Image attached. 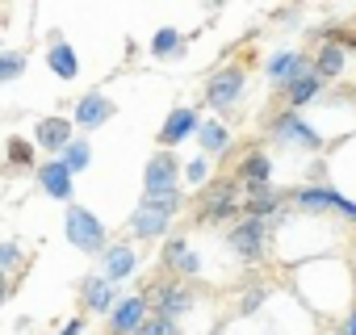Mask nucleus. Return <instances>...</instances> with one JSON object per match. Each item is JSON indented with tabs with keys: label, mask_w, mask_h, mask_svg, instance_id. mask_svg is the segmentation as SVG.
I'll return each mask as SVG.
<instances>
[{
	"label": "nucleus",
	"mask_w": 356,
	"mask_h": 335,
	"mask_svg": "<svg viewBox=\"0 0 356 335\" xmlns=\"http://www.w3.org/2000/svg\"><path fill=\"white\" fill-rule=\"evenodd\" d=\"M63 227H67V243L76 252H84V256H105L109 252V231H105V222L92 210L72 202L67 214H63Z\"/></svg>",
	"instance_id": "nucleus-1"
},
{
	"label": "nucleus",
	"mask_w": 356,
	"mask_h": 335,
	"mask_svg": "<svg viewBox=\"0 0 356 335\" xmlns=\"http://www.w3.org/2000/svg\"><path fill=\"white\" fill-rule=\"evenodd\" d=\"M289 197H293L298 210H310V214H339V218L356 222V202L343 197V193H335V189H327V185H306V189H298V193H289Z\"/></svg>",
	"instance_id": "nucleus-2"
},
{
	"label": "nucleus",
	"mask_w": 356,
	"mask_h": 335,
	"mask_svg": "<svg viewBox=\"0 0 356 335\" xmlns=\"http://www.w3.org/2000/svg\"><path fill=\"white\" fill-rule=\"evenodd\" d=\"M227 243H231V252H235L243 264H256V260H264V247H268V222L243 218L239 227L227 231Z\"/></svg>",
	"instance_id": "nucleus-3"
},
{
	"label": "nucleus",
	"mask_w": 356,
	"mask_h": 335,
	"mask_svg": "<svg viewBox=\"0 0 356 335\" xmlns=\"http://www.w3.org/2000/svg\"><path fill=\"white\" fill-rule=\"evenodd\" d=\"M147 310H151L147 293H126L109 314V335H138L143 322H147Z\"/></svg>",
	"instance_id": "nucleus-4"
},
{
	"label": "nucleus",
	"mask_w": 356,
	"mask_h": 335,
	"mask_svg": "<svg viewBox=\"0 0 356 335\" xmlns=\"http://www.w3.org/2000/svg\"><path fill=\"white\" fill-rule=\"evenodd\" d=\"M143 189L147 193H163V189H181V159L172 151H155L143 168Z\"/></svg>",
	"instance_id": "nucleus-5"
},
{
	"label": "nucleus",
	"mask_w": 356,
	"mask_h": 335,
	"mask_svg": "<svg viewBox=\"0 0 356 335\" xmlns=\"http://www.w3.org/2000/svg\"><path fill=\"white\" fill-rule=\"evenodd\" d=\"M239 193V181H218L202 193V222H218V218H231L235 210H243V202L235 197Z\"/></svg>",
	"instance_id": "nucleus-6"
},
{
	"label": "nucleus",
	"mask_w": 356,
	"mask_h": 335,
	"mask_svg": "<svg viewBox=\"0 0 356 335\" xmlns=\"http://www.w3.org/2000/svg\"><path fill=\"white\" fill-rule=\"evenodd\" d=\"M202 130V117H197V109H189V105H176L168 117H163V126H159V147L163 151H172L176 142H185V138H193Z\"/></svg>",
	"instance_id": "nucleus-7"
},
{
	"label": "nucleus",
	"mask_w": 356,
	"mask_h": 335,
	"mask_svg": "<svg viewBox=\"0 0 356 335\" xmlns=\"http://www.w3.org/2000/svg\"><path fill=\"white\" fill-rule=\"evenodd\" d=\"M243 84H248L243 67H222V72L210 76V84H206V101H210L214 109H231V105L243 97Z\"/></svg>",
	"instance_id": "nucleus-8"
},
{
	"label": "nucleus",
	"mask_w": 356,
	"mask_h": 335,
	"mask_svg": "<svg viewBox=\"0 0 356 335\" xmlns=\"http://www.w3.org/2000/svg\"><path fill=\"white\" fill-rule=\"evenodd\" d=\"M113 113H118V105H113V101H109L105 92H84V97L76 101V113H72V126L88 134V130H101V126H105V122H109Z\"/></svg>",
	"instance_id": "nucleus-9"
},
{
	"label": "nucleus",
	"mask_w": 356,
	"mask_h": 335,
	"mask_svg": "<svg viewBox=\"0 0 356 335\" xmlns=\"http://www.w3.org/2000/svg\"><path fill=\"white\" fill-rule=\"evenodd\" d=\"M268 134H273L281 147H306V151H318V147H323V134H318V130H310L306 122H298L293 113H281V117H273Z\"/></svg>",
	"instance_id": "nucleus-10"
},
{
	"label": "nucleus",
	"mask_w": 356,
	"mask_h": 335,
	"mask_svg": "<svg viewBox=\"0 0 356 335\" xmlns=\"http://www.w3.org/2000/svg\"><path fill=\"white\" fill-rule=\"evenodd\" d=\"M76 126L67 122V117H38V126H34V147H42V151H51L55 159L76 142V134H72Z\"/></svg>",
	"instance_id": "nucleus-11"
},
{
	"label": "nucleus",
	"mask_w": 356,
	"mask_h": 335,
	"mask_svg": "<svg viewBox=\"0 0 356 335\" xmlns=\"http://www.w3.org/2000/svg\"><path fill=\"white\" fill-rule=\"evenodd\" d=\"M72 168L63 163V159H47V163H38V185H42V193L47 197H55V202H67L72 206Z\"/></svg>",
	"instance_id": "nucleus-12"
},
{
	"label": "nucleus",
	"mask_w": 356,
	"mask_h": 335,
	"mask_svg": "<svg viewBox=\"0 0 356 335\" xmlns=\"http://www.w3.org/2000/svg\"><path fill=\"white\" fill-rule=\"evenodd\" d=\"M302 72H310V59L298 55V51H281V55H273V59L264 63V76H268L277 88H289Z\"/></svg>",
	"instance_id": "nucleus-13"
},
{
	"label": "nucleus",
	"mask_w": 356,
	"mask_h": 335,
	"mask_svg": "<svg viewBox=\"0 0 356 335\" xmlns=\"http://www.w3.org/2000/svg\"><path fill=\"white\" fill-rule=\"evenodd\" d=\"M80 297H84V306L92 314H113V306L122 302L118 297V285H109L105 277H84L80 281Z\"/></svg>",
	"instance_id": "nucleus-14"
},
{
	"label": "nucleus",
	"mask_w": 356,
	"mask_h": 335,
	"mask_svg": "<svg viewBox=\"0 0 356 335\" xmlns=\"http://www.w3.org/2000/svg\"><path fill=\"white\" fill-rule=\"evenodd\" d=\"M47 67H51L59 80H76V76H80V59H76V51H72V42H67L63 34H55V38L47 42Z\"/></svg>",
	"instance_id": "nucleus-15"
},
{
	"label": "nucleus",
	"mask_w": 356,
	"mask_h": 335,
	"mask_svg": "<svg viewBox=\"0 0 356 335\" xmlns=\"http://www.w3.org/2000/svg\"><path fill=\"white\" fill-rule=\"evenodd\" d=\"M101 277L109 281V285H118V281H126L130 272H134V264H138V256H134V247L130 243H109V252L101 256Z\"/></svg>",
	"instance_id": "nucleus-16"
},
{
	"label": "nucleus",
	"mask_w": 356,
	"mask_h": 335,
	"mask_svg": "<svg viewBox=\"0 0 356 335\" xmlns=\"http://www.w3.org/2000/svg\"><path fill=\"white\" fill-rule=\"evenodd\" d=\"M268 177H273V159L264 151H248L243 163H239V185L252 193V189H268Z\"/></svg>",
	"instance_id": "nucleus-17"
},
{
	"label": "nucleus",
	"mask_w": 356,
	"mask_h": 335,
	"mask_svg": "<svg viewBox=\"0 0 356 335\" xmlns=\"http://www.w3.org/2000/svg\"><path fill=\"white\" fill-rule=\"evenodd\" d=\"M318 92H323V80H318V72H314V63H310V72H302V76L285 88V105H289V109H302V105L318 101Z\"/></svg>",
	"instance_id": "nucleus-18"
},
{
	"label": "nucleus",
	"mask_w": 356,
	"mask_h": 335,
	"mask_svg": "<svg viewBox=\"0 0 356 335\" xmlns=\"http://www.w3.org/2000/svg\"><path fill=\"white\" fill-rule=\"evenodd\" d=\"M343 63H348V51L339 47V42H323L318 47V55H314V72H318V80L327 84V80H335L339 72H343Z\"/></svg>",
	"instance_id": "nucleus-19"
},
{
	"label": "nucleus",
	"mask_w": 356,
	"mask_h": 335,
	"mask_svg": "<svg viewBox=\"0 0 356 335\" xmlns=\"http://www.w3.org/2000/svg\"><path fill=\"white\" fill-rule=\"evenodd\" d=\"M197 142H202V155H222L227 147H231V126L227 122H202V130H197Z\"/></svg>",
	"instance_id": "nucleus-20"
},
{
	"label": "nucleus",
	"mask_w": 356,
	"mask_h": 335,
	"mask_svg": "<svg viewBox=\"0 0 356 335\" xmlns=\"http://www.w3.org/2000/svg\"><path fill=\"white\" fill-rule=\"evenodd\" d=\"M281 210V193H273V189H252L248 197H243V214L248 218H268V214H277Z\"/></svg>",
	"instance_id": "nucleus-21"
},
{
	"label": "nucleus",
	"mask_w": 356,
	"mask_h": 335,
	"mask_svg": "<svg viewBox=\"0 0 356 335\" xmlns=\"http://www.w3.org/2000/svg\"><path fill=\"white\" fill-rule=\"evenodd\" d=\"M151 55H155V59H176V55H185V34L176 30V26H163V30L151 38Z\"/></svg>",
	"instance_id": "nucleus-22"
},
{
	"label": "nucleus",
	"mask_w": 356,
	"mask_h": 335,
	"mask_svg": "<svg viewBox=\"0 0 356 335\" xmlns=\"http://www.w3.org/2000/svg\"><path fill=\"white\" fill-rule=\"evenodd\" d=\"M130 231H134L138 239H159V235L168 231V218L155 214V210H143V206H138V210L130 214Z\"/></svg>",
	"instance_id": "nucleus-23"
},
{
	"label": "nucleus",
	"mask_w": 356,
	"mask_h": 335,
	"mask_svg": "<svg viewBox=\"0 0 356 335\" xmlns=\"http://www.w3.org/2000/svg\"><path fill=\"white\" fill-rule=\"evenodd\" d=\"M143 210H155V214H163V218H172L176 210L185 206V193L181 189H163V193H143V202H138Z\"/></svg>",
	"instance_id": "nucleus-24"
},
{
	"label": "nucleus",
	"mask_w": 356,
	"mask_h": 335,
	"mask_svg": "<svg viewBox=\"0 0 356 335\" xmlns=\"http://www.w3.org/2000/svg\"><path fill=\"white\" fill-rule=\"evenodd\" d=\"M59 159L72 168V177H76V172H88V163H92V147H88V138H76Z\"/></svg>",
	"instance_id": "nucleus-25"
},
{
	"label": "nucleus",
	"mask_w": 356,
	"mask_h": 335,
	"mask_svg": "<svg viewBox=\"0 0 356 335\" xmlns=\"http://www.w3.org/2000/svg\"><path fill=\"white\" fill-rule=\"evenodd\" d=\"M26 268V247L13 243V239H0V272H22Z\"/></svg>",
	"instance_id": "nucleus-26"
},
{
	"label": "nucleus",
	"mask_w": 356,
	"mask_h": 335,
	"mask_svg": "<svg viewBox=\"0 0 356 335\" xmlns=\"http://www.w3.org/2000/svg\"><path fill=\"white\" fill-rule=\"evenodd\" d=\"M26 51H5L0 55V84H9V80H22L26 76Z\"/></svg>",
	"instance_id": "nucleus-27"
},
{
	"label": "nucleus",
	"mask_w": 356,
	"mask_h": 335,
	"mask_svg": "<svg viewBox=\"0 0 356 335\" xmlns=\"http://www.w3.org/2000/svg\"><path fill=\"white\" fill-rule=\"evenodd\" d=\"M5 151H9V163H17V168H38V163H34V142H26V138L13 134Z\"/></svg>",
	"instance_id": "nucleus-28"
},
{
	"label": "nucleus",
	"mask_w": 356,
	"mask_h": 335,
	"mask_svg": "<svg viewBox=\"0 0 356 335\" xmlns=\"http://www.w3.org/2000/svg\"><path fill=\"white\" fill-rule=\"evenodd\" d=\"M185 252H189V243H185V235H176V239H168L163 243V264L176 272V264H181L185 260Z\"/></svg>",
	"instance_id": "nucleus-29"
},
{
	"label": "nucleus",
	"mask_w": 356,
	"mask_h": 335,
	"mask_svg": "<svg viewBox=\"0 0 356 335\" xmlns=\"http://www.w3.org/2000/svg\"><path fill=\"white\" fill-rule=\"evenodd\" d=\"M185 181H189V185H206V181H210V155H197V159H189V168H185Z\"/></svg>",
	"instance_id": "nucleus-30"
},
{
	"label": "nucleus",
	"mask_w": 356,
	"mask_h": 335,
	"mask_svg": "<svg viewBox=\"0 0 356 335\" xmlns=\"http://www.w3.org/2000/svg\"><path fill=\"white\" fill-rule=\"evenodd\" d=\"M197 272H202V256L189 247V252H185V260L176 264V277H197Z\"/></svg>",
	"instance_id": "nucleus-31"
},
{
	"label": "nucleus",
	"mask_w": 356,
	"mask_h": 335,
	"mask_svg": "<svg viewBox=\"0 0 356 335\" xmlns=\"http://www.w3.org/2000/svg\"><path fill=\"white\" fill-rule=\"evenodd\" d=\"M138 335H181V331H176V327H172L168 318H147Z\"/></svg>",
	"instance_id": "nucleus-32"
},
{
	"label": "nucleus",
	"mask_w": 356,
	"mask_h": 335,
	"mask_svg": "<svg viewBox=\"0 0 356 335\" xmlns=\"http://www.w3.org/2000/svg\"><path fill=\"white\" fill-rule=\"evenodd\" d=\"M264 297H268V289H264V285L248 289V293H243V314H248V310H260V306H264Z\"/></svg>",
	"instance_id": "nucleus-33"
},
{
	"label": "nucleus",
	"mask_w": 356,
	"mask_h": 335,
	"mask_svg": "<svg viewBox=\"0 0 356 335\" xmlns=\"http://www.w3.org/2000/svg\"><path fill=\"white\" fill-rule=\"evenodd\" d=\"M5 302H9V277L0 272V306H5Z\"/></svg>",
	"instance_id": "nucleus-34"
},
{
	"label": "nucleus",
	"mask_w": 356,
	"mask_h": 335,
	"mask_svg": "<svg viewBox=\"0 0 356 335\" xmlns=\"http://www.w3.org/2000/svg\"><path fill=\"white\" fill-rule=\"evenodd\" d=\"M352 92H356V88H352Z\"/></svg>",
	"instance_id": "nucleus-35"
}]
</instances>
